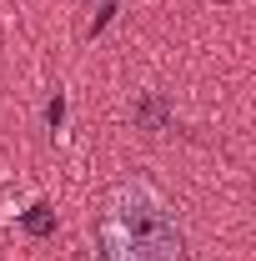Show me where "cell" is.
<instances>
[{
  "mask_svg": "<svg viewBox=\"0 0 256 261\" xmlns=\"http://www.w3.org/2000/svg\"><path fill=\"white\" fill-rule=\"evenodd\" d=\"M100 261H186V241L156 186L126 181L100 221Z\"/></svg>",
  "mask_w": 256,
  "mask_h": 261,
  "instance_id": "6da1fadb",
  "label": "cell"
},
{
  "mask_svg": "<svg viewBox=\"0 0 256 261\" xmlns=\"http://www.w3.org/2000/svg\"><path fill=\"white\" fill-rule=\"evenodd\" d=\"M20 221H25V231H31V236H45V231L56 226V216H50V206H31V211H25Z\"/></svg>",
  "mask_w": 256,
  "mask_h": 261,
  "instance_id": "7a4b0ae2",
  "label": "cell"
}]
</instances>
